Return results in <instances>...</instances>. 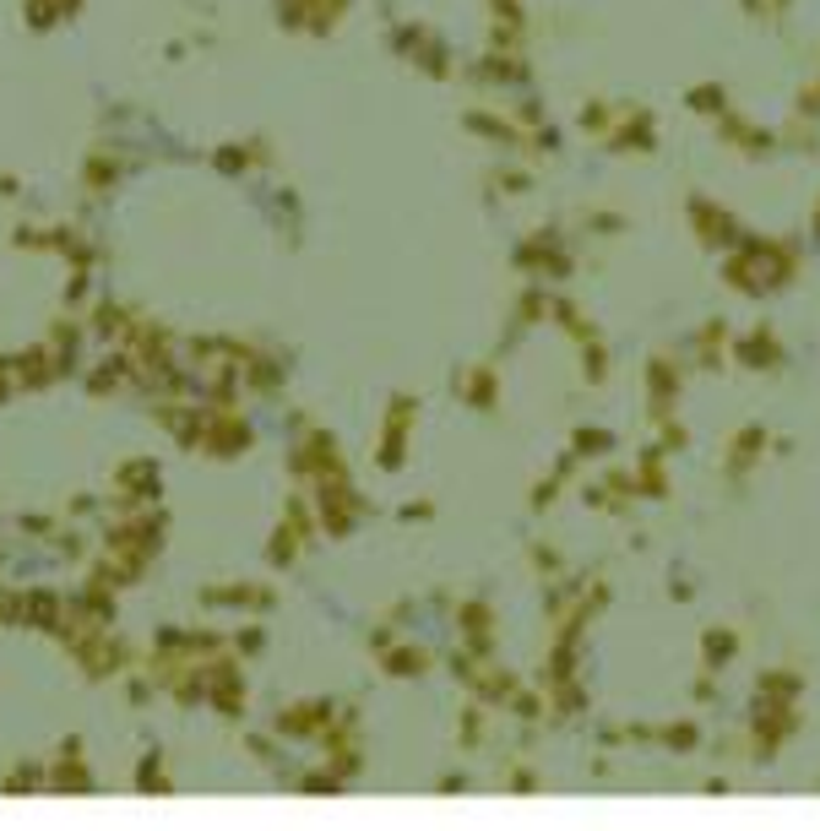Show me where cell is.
<instances>
[{
  "label": "cell",
  "mask_w": 820,
  "mask_h": 831,
  "mask_svg": "<svg viewBox=\"0 0 820 831\" xmlns=\"http://www.w3.org/2000/svg\"><path fill=\"white\" fill-rule=\"evenodd\" d=\"M652 740H658L663 750H674V756H690V750H701V723H696V718H680V723L652 729Z\"/></svg>",
  "instance_id": "13"
},
{
  "label": "cell",
  "mask_w": 820,
  "mask_h": 831,
  "mask_svg": "<svg viewBox=\"0 0 820 831\" xmlns=\"http://www.w3.org/2000/svg\"><path fill=\"white\" fill-rule=\"evenodd\" d=\"M794 114H799V120H820V71L794 93Z\"/></svg>",
  "instance_id": "17"
},
{
  "label": "cell",
  "mask_w": 820,
  "mask_h": 831,
  "mask_svg": "<svg viewBox=\"0 0 820 831\" xmlns=\"http://www.w3.org/2000/svg\"><path fill=\"white\" fill-rule=\"evenodd\" d=\"M685 109H690V114L718 120V114H729V109H734V93H729L723 82H696V87H685Z\"/></svg>",
  "instance_id": "12"
},
{
  "label": "cell",
  "mask_w": 820,
  "mask_h": 831,
  "mask_svg": "<svg viewBox=\"0 0 820 831\" xmlns=\"http://www.w3.org/2000/svg\"><path fill=\"white\" fill-rule=\"evenodd\" d=\"M739 647H745V641H739L734 625H712V631H701V669H707V674H723V669L739 658Z\"/></svg>",
  "instance_id": "11"
},
{
  "label": "cell",
  "mask_w": 820,
  "mask_h": 831,
  "mask_svg": "<svg viewBox=\"0 0 820 831\" xmlns=\"http://www.w3.org/2000/svg\"><path fill=\"white\" fill-rule=\"evenodd\" d=\"M690 696H696V707H712V701L723 696V691H718V674H707V669H701V674L690 680Z\"/></svg>",
  "instance_id": "18"
},
{
  "label": "cell",
  "mask_w": 820,
  "mask_h": 831,
  "mask_svg": "<svg viewBox=\"0 0 820 831\" xmlns=\"http://www.w3.org/2000/svg\"><path fill=\"white\" fill-rule=\"evenodd\" d=\"M636 494H647V500H669L674 494V484H669V451L663 445H647L641 451V462H636Z\"/></svg>",
  "instance_id": "10"
},
{
  "label": "cell",
  "mask_w": 820,
  "mask_h": 831,
  "mask_svg": "<svg viewBox=\"0 0 820 831\" xmlns=\"http://www.w3.org/2000/svg\"><path fill=\"white\" fill-rule=\"evenodd\" d=\"M614 120H620V114H614V103H587V125H592V131H609Z\"/></svg>",
  "instance_id": "20"
},
{
  "label": "cell",
  "mask_w": 820,
  "mask_h": 831,
  "mask_svg": "<svg viewBox=\"0 0 820 831\" xmlns=\"http://www.w3.org/2000/svg\"><path fill=\"white\" fill-rule=\"evenodd\" d=\"M767 451H772V429H767V424H745V429H734L729 445H723V473H729V478H745Z\"/></svg>",
  "instance_id": "7"
},
{
  "label": "cell",
  "mask_w": 820,
  "mask_h": 831,
  "mask_svg": "<svg viewBox=\"0 0 820 831\" xmlns=\"http://www.w3.org/2000/svg\"><path fill=\"white\" fill-rule=\"evenodd\" d=\"M680 387H685V370H680L674 359H647V398H652V414H647V418L674 414Z\"/></svg>",
  "instance_id": "9"
},
{
  "label": "cell",
  "mask_w": 820,
  "mask_h": 831,
  "mask_svg": "<svg viewBox=\"0 0 820 831\" xmlns=\"http://www.w3.org/2000/svg\"><path fill=\"white\" fill-rule=\"evenodd\" d=\"M810 240L820 245V196H816V207H810Z\"/></svg>",
  "instance_id": "23"
},
{
  "label": "cell",
  "mask_w": 820,
  "mask_h": 831,
  "mask_svg": "<svg viewBox=\"0 0 820 831\" xmlns=\"http://www.w3.org/2000/svg\"><path fill=\"white\" fill-rule=\"evenodd\" d=\"M576 451H614L609 429H576Z\"/></svg>",
  "instance_id": "19"
},
{
  "label": "cell",
  "mask_w": 820,
  "mask_h": 831,
  "mask_svg": "<svg viewBox=\"0 0 820 831\" xmlns=\"http://www.w3.org/2000/svg\"><path fill=\"white\" fill-rule=\"evenodd\" d=\"M799 701H783V696H767L756 691L750 696V718H745V756L756 767H772L783 756V745L799 734Z\"/></svg>",
  "instance_id": "2"
},
{
  "label": "cell",
  "mask_w": 820,
  "mask_h": 831,
  "mask_svg": "<svg viewBox=\"0 0 820 831\" xmlns=\"http://www.w3.org/2000/svg\"><path fill=\"white\" fill-rule=\"evenodd\" d=\"M729 365H739L750 376H778V370H788V343L778 338L772 321H756L729 338Z\"/></svg>",
  "instance_id": "4"
},
{
  "label": "cell",
  "mask_w": 820,
  "mask_h": 831,
  "mask_svg": "<svg viewBox=\"0 0 820 831\" xmlns=\"http://www.w3.org/2000/svg\"><path fill=\"white\" fill-rule=\"evenodd\" d=\"M729 338H734V327H729L723 316H712V321L696 327L690 354H696V370H701V376H723V370H729Z\"/></svg>",
  "instance_id": "8"
},
{
  "label": "cell",
  "mask_w": 820,
  "mask_h": 831,
  "mask_svg": "<svg viewBox=\"0 0 820 831\" xmlns=\"http://www.w3.org/2000/svg\"><path fill=\"white\" fill-rule=\"evenodd\" d=\"M799 267H805V250L799 240L788 234H739L734 250H723V283L745 300H767V294H783L799 283Z\"/></svg>",
  "instance_id": "1"
},
{
  "label": "cell",
  "mask_w": 820,
  "mask_h": 831,
  "mask_svg": "<svg viewBox=\"0 0 820 831\" xmlns=\"http://www.w3.org/2000/svg\"><path fill=\"white\" fill-rule=\"evenodd\" d=\"M685 223H690V234H696V245L701 250H734L739 245V234H745V223L718 201V196H707V191H690L685 196Z\"/></svg>",
  "instance_id": "3"
},
{
  "label": "cell",
  "mask_w": 820,
  "mask_h": 831,
  "mask_svg": "<svg viewBox=\"0 0 820 831\" xmlns=\"http://www.w3.org/2000/svg\"><path fill=\"white\" fill-rule=\"evenodd\" d=\"M718 142H723V147H739V158H750V163H761V158H778V147H783V136H778L772 125L750 120L745 109H729V114H718Z\"/></svg>",
  "instance_id": "5"
},
{
  "label": "cell",
  "mask_w": 820,
  "mask_h": 831,
  "mask_svg": "<svg viewBox=\"0 0 820 831\" xmlns=\"http://www.w3.org/2000/svg\"><path fill=\"white\" fill-rule=\"evenodd\" d=\"M603 147H609V152H620V158H641V152H658V120H652L647 109H631L625 120H614V125H609Z\"/></svg>",
  "instance_id": "6"
},
{
  "label": "cell",
  "mask_w": 820,
  "mask_h": 831,
  "mask_svg": "<svg viewBox=\"0 0 820 831\" xmlns=\"http://www.w3.org/2000/svg\"><path fill=\"white\" fill-rule=\"evenodd\" d=\"M739 5H745V16H756V22H778L772 0H739Z\"/></svg>",
  "instance_id": "22"
},
{
  "label": "cell",
  "mask_w": 820,
  "mask_h": 831,
  "mask_svg": "<svg viewBox=\"0 0 820 831\" xmlns=\"http://www.w3.org/2000/svg\"><path fill=\"white\" fill-rule=\"evenodd\" d=\"M778 136H783V147H799V158H816V147H820L816 120H799V114H794V120H788Z\"/></svg>",
  "instance_id": "15"
},
{
  "label": "cell",
  "mask_w": 820,
  "mask_h": 831,
  "mask_svg": "<svg viewBox=\"0 0 820 831\" xmlns=\"http://www.w3.org/2000/svg\"><path fill=\"white\" fill-rule=\"evenodd\" d=\"M652 424H658V445H663V451H669V456H674V451H685V445H690V429H685V424H680V418H674V414L652 418Z\"/></svg>",
  "instance_id": "16"
},
{
  "label": "cell",
  "mask_w": 820,
  "mask_h": 831,
  "mask_svg": "<svg viewBox=\"0 0 820 831\" xmlns=\"http://www.w3.org/2000/svg\"><path fill=\"white\" fill-rule=\"evenodd\" d=\"M756 691L783 696V701H799V696H805V674H799V669H761V674H756Z\"/></svg>",
  "instance_id": "14"
},
{
  "label": "cell",
  "mask_w": 820,
  "mask_h": 831,
  "mask_svg": "<svg viewBox=\"0 0 820 831\" xmlns=\"http://www.w3.org/2000/svg\"><path fill=\"white\" fill-rule=\"evenodd\" d=\"M603 365H609V354H603V349L592 343V349H587V381H603V376H609Z\"/></svg>",
  "instance_id": "21"
}]
</instances>
